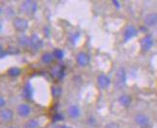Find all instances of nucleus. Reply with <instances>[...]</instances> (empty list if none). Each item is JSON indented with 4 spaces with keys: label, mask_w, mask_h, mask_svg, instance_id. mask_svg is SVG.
<instances>
[{
    "label": "nucleus",
    "mask_w": 157,
    "mask_h": 128,
    "mask_svg": "<svg viewBox=\"0 0 157 128\" xmlns=\"http://www.w3.org/2000/svg\"><path fill=\"white\" fill-rule=\"evenodd\" d=\"M38 9V4L36 1H31V0H27V1H23L21 6H20V10L25 15L32 16L34 15Z\"/></svg>",
    "instance_id": "nucleus-1"
},
{
    "label": "nucleus",
    "mask_w": 157,
    "mask_h": 128,
    "mask_svg": "<svg viewBox=\"0 0 157 128\" xmlns=\"http://www.w3.org/2000/svg\"><path fill=\"white\" fill-rule=\"evenodd\" d=\"M13 25L18 32H24L28 28V21L23 17H16L13 20Z\"/></svg>",
    "instance_id": "nucleus-2"
},
{
    "label": "nucleus",
    "mask_w": 157,
    "mask_h": 128,
    "mask_svg": "<svg viewBox=\"0 0 157 128\" xmlns=\"http://www.w3.org/2000/svg\"><path fill=\"white\" fill-rule=\"evenodd\" d=\"M125 81H126V72L124 69L120 67L117 70V73H116V85L118 87H121L122 85H124Z\"/></svg>",
    "instance_id": "nucleus-3"
},
{
    "label": "nucleus",
    "mask_w": 157,
    "mask_h": 128,
    "mask_svg": "<svg viewBox=\"0 0 157 128\" xmlns=\"http://www.w3.org/2000/svg\"><path fill=\"white\" fill-rule=\"evenodd\" d=\"M90 60H91L90 56H89L86 52H79L76 56V62L82 67L87 66L90 64Z\"/></svg>",
    "instance_id": "nucleus-4"
},
{
    "label": "nucleus",
    "mask_w": 157,
    "mask_h": 128,
    "mask_svg": "<svg viewBox=\"0 0 157 128\" xmlns=\"http://www.w3.org/2000/svg\"><path fill=\"white\" fill-rule=\"evenodd\" d=\"M43 45H44L43 40H40L37 35H33V36L30 38V40H29V46L31 47L32 49L38 51V50H40V48H42Z\"/></svg>",
    "instance_id": "nucleus-5"
},
{
    "label": "nucleus",
    "mask_w": 157,
    "mask_h": 128,
    "mask_svg": "<svg viewBox=\"0 0 157 128\" xmlns=\"http://www.w3.org/2000/svg\"><path fill=\"white\" fill-rule=\"evenodd\" d=\"M135 122L142 128H147L149 125V119L144 114H137L135 116Z\"/></svg>",
    "instance_id": "nucleus-6"
},
{
    "label": "nucleus",
    "mask_w": 157,
    "mask_h": 128,
    "mask_svg": "<svg viewBox=\"0 0 157 128\" xmlns=\"http://www.w3.org/2000/svg\"><path fill=\"white\" fill-rule=\"evenodd\" d=\"M153 39L151 36H146L141 40V48L143 51H148L153 45Z\"/></svg>",
    "instance_id": "nucleus-7"
},
{
    "label": "nucleus",
    "mask_w": 157,
    "mask_h": 128,
    "mask_svg": "<svg viewBox=\"0 0 157 128\" xmlns=\"http://www.w3.org/2000/svg\"><path fill=\"white\" fill-rule=\"evenodd\" d=\"M136 35H137V29H136L133 25H129V26L126 27V29L124 30V42H127V40L132 39Z\"/></svg>",
    "instance_id": "nucleus-8"
},
{
    "label": "nucleus",
    "mask_w": 157,
    "mask_h": 128,
    "mask_svg": "<svg viewBox=\"0 0 157 128\" xmlns=\"http://www.w3.org/2000/svg\"><path fill=\"white\" fill-rule=\"evenodd\" d=\"M144 22L147 26L152 27L157 24V13H151L144 18Z\"/></svg>",
    "instance_id": "nucleus-9"
},
{
    "label": "nucleus",
    "mask_w": 157,
    "mask_h": 128,
    "mask_svg": "<svg viewBox=\"0 0 157 128\" xmlns=\"http://www.w3.org/2000/svg\"><path fill=\"white\" fill-rule=\"evenodd\" d=\"M31 113V107L28 104H20L17 106V114L20 117H28Z\"/></svg>",
    "instance_id": "nucleus-10"
},
{
    "label": "nucleus",
    "mask_w": 157,
    "mask_h": 128,
    "mask_svg": "<svg viewBox=\"0 0 157 128\" xmlns=\"http://www.w3.org/2000/svg\"><path fill=\"white\" fill-rule=\"evenodd\" d=\"M110 83H111L110 78H109L107 75H105V74H100V75L98 77V84L101 89H106V88L109 87Z\"/></svg>",
    "instance_id": "nucleus-11"
},
{
    "label": "nucleus",
    "mask_w": 157,
    "mask_h": 128,
    "mask_svg": "<svg viewBox=\"0 0 157 128\" xmlns=\"http://www.w3.org/2000/svg\"><path fill=\"white\" fill-rule=\"evenodd\" d=\"M13 118V114L10 109H4L0 111V119L4 122H9Z\"/></svg>",
    "instance_id": "nucleus-12"
},
{
    "label": "nucleus",
    "mask_w": 157,
    "mask_h": 128,
    "mask_svg": "<svg viewBox=\"0 0 157 128\" xmlns=\"http://www.w3.org/2000/svg\"><path fill=\"white\" fill-rule=\"evenodd\" d=\"M132 102V99L130 97V96H128V94H122V96H121L119 97V103L122 106V107H129L130 106Z\"/></svg>",
    "instance_id": "nucleus-13"
},
{
    "label": "nucleus",
    "mask_w": 157,
    "mask_h": 128,
    "mask_svg": "<svg viewBox=\"0 0 157 128\" xmlns=\"http://www.w3.org/2000/svg\"><path fill=\"white\" fill-rule=\"evenodd\" d=\"M22 94H23V97L26 98V99H31L32 98V96H33V87H32V85L30 83H27L24 86Z\"/></svg>",
    "instance_id": "nucleus-14"
},
{
    "label": "nucleus",
    "mask_w": 157,
    "mask_h": 128,
    "mask_svg": "<svg viewBox=\"0 0 157 128\" xmlns=\"http://www.w3.org/2000/svg\"><path fill=\"white\" fill-rule=\"evenodd\" d=\"M67 113H69V116L71 118L76 119L80 116V109L75 105H71L69 109H67Z\"/></svg>",
    "instance_id": "nucleus-15"
},
{
    "label": "nucleus",
    "mask_w": 157,
    "mask_h": 128,
    "mask_svg": "<svg viewBox=\"0 0 157 128\" xmlns=\"http://www.w3.org/2000/svg\"><path fill=\"white\" fill-rule=\"evenodd\" d=\"M51 94L54 98H59L62 94V88L57 85H53L51 87Z\"/></svg>",
    "instance_id": "nucleus-16"
},
{
    "label": "nucleus",
    "mask_w": 157,
    "mask_h": 128,
    "mask_svg": "<svg viewBox=\"0 0 157 128\" xmlns=\"http://www.w3.org/2000/svg\"><path fill=\"white\" fill-rule=\"evenodd\" d=\"M53 60H54V56L52 53L46 52L42 55V61L44 64H50L51 62H53Z\"/></svg>",
    "instance_id": "nucleus-17"
},
{
    "label": "nucleus",
    "mask_w": 157,
    "mask_h": 128,
    "mask_svg": "<svg viewBox=\"0 0 157 128\" xmlns=\"http://www.w3.org/2000/svg\"><path fill=\"white\" fill-rule=\"evenodd\" d=\"M63 73H64L63 69H61L60 66H55V67H54V69L51 70L52 76H53V77H55V78H59V79L63 76Z\"/></svg>",
    "instance_id": "nucleus-18"
},
{
    "label": "nucleus",
    "mask_w": 157,
    "mask_h": 128,
    "mask_svg": "<svg viewBox=\"0 0 157 128\" xmlns=\"http://www.w3.org/2000/svg\"><path fill=\"white\" fill-rule=\"evenodd\" d=\"M29 40H30V38L22 35L18 38V43L23 47H26V46H29Z\"/></svg>",
    "instance_id": "nucleus-19"
},
{
    "label": "nucleus",
    "mask_w": 157,
    "mask_h": 128,
    "mask_svg": "<svg viewBox=\"0 0 157 128\" xmlns=\"http://www.w3.org/2000/svg\"><path fill=\"white\" fill-rule=\"evenodd\" d=\"M39 127V122L36 119H30L26 121L24 124V128H38Z\"/></svg>",
    "instance_id": "nucleus-20"
},
{
    "label": "nucleus",
    "mask_w": 157,
    "mask_h": 128,
    "mask_svg": "<svg viewBox=\"0 0 157 128\" xmlns=\"http://www.w3.org/2000/svg\"><path fill=\"white\" fill-rule=\"evenodd\" d=\"M20 73H21V70H20V69H18V67H11L8 70V74L12 77H17Z\"/></svg>",
    "instance_id": "nucleus-21"
},
{
    "label": "nucleus",
    "mask_w": 157,
    "mask_h": 128,
    "mask_svg": "<svg viewBox=\"0 0 157 128\" xmlns=\"http://www.w3.org/2000/svg\"><path fill=\"white\" fill-rule=\"evenodd\" d=\"M53 56L54 58H56V59H59V60H62L64 58V51L62 49H59V48H56V49H54L53 51Z\"/></svg>",
    "instance_id": "nucleus-22"
},
{
    "label": "nucleus",
    "mask_w": 157,
    "mask_h": 128,
    "mask_svg": "<svg viewBox=\"0 0 157 128\" xmlns=\"http://www.w3.org/2000/svg\"><path fill=\"white\" fill-rule=\"evenodd\" d=\"M105 128H121V126L116 122H109L105 125Z\"/></svg>",
    "instance_id": "nucleus-23"
},
{
    "label": "nucleus",
    "mask_w": 157,
    "mask_h": 128,
    "mask_svg": "<svg viewBox=\"0 0 157 128\" xmlns=\"http://www.w3.org/2000/svg\"><path fill=\"white\" fill-rule=\"evenodd\" d=\"M7 55V52L3 49V47L0 46V58H3Z\"/></svg>",
    "instance_id": "nucleus-24"
},
{
    "label": "nucleus",
    "mask_w": 157,
    "mask_h": 128,
    "mask_svg": "<svg viewBox=\"0 0 157 128\" xmlns=\"http://www.w3.org/2000/svg\"><path fill=\"white\" fill-rule=\"evenodd\" d=\"M53 120L54 121H57V120H61L62 119V116H61V115H59V114H57V115H55V116L53 117Z\"/></svg>",
    "instance_id": "nucleus-25"
},
{
    "label": "nucleus",
    "mask_w": 157,
    "mask_h": 128,
    "mask_svg": "<svg viewBox=\"0 0 157 128\" xmlns=\"http://www.w3.org/2000/svg\"><path fill=\"white\" fill-rule=\"evenodd\" d=\"M5 103H6L5 99H4V98H2V97H0V108L3 107V106L5 105Z\"/></svg>",
    "instance_id": "nucleus-26"
},
{
    "label": "nucleus",
    "mask_w": 157,
    "mask_h": 128,
    "mask_svg": "<svg viewBox=\"0 0 157 128\" xmlns=\"http://www.w3.org/2000/svg\"><path fill=\"white\" fill-rule=\"evenodd\" d=\"M59 128H71V126H67V125H62V126H60Z\"/></svg>",
    "instance_id": "nucleus-27"
},
{
    "label": "nucleus",
    "mask_w": 157,
    "mask_h": 128,
    "mask_svg": "<svg viewBox=\"0 0 157 128\" xmlns=\"http://www.w3.org/2000/svg\"><path fill=\"white\" fill-rule=\"evenodd\" d=\"M1 29H2V25H1V23H0V31H1Z\"/></svg>",
    "instance_id": "nucleus-28"
},
{
    "label": "nucleus",
    "mask_w": 157,
    "mask_h": 128,
    "mask_svg": "<svg viewBox=\"0 0 157 128\" xmlns=\"http://www.w3.org/2000/svg\"><path fill=\"white\" fill-rule=\"evenodd\" d=\"M10 128H17V127H10Z\"/></svg>",
    "instance_id": "nucleus-29"
},
{
    "label": "nucleus",
    "mask_w": 157,
    "mask_h": 128,
    "mask_svg": "<svg viewBox=\"0 0 157 128\" xmlns=\"http://www.w3.org/2000/svg\"><path fill=\"white\" fill-rule=\"evenodd\" d=\"M0 13H1V8H0Z\"/></svg>",
    "instance_id": "nucleus-30"
},
{
    "label": "nucleus",
    "mask_w": 157,
    "mask_h": 128,
    "mask_svg": "<svg viewBox=\"0 0 157 128\" xmlns=\"http://www.w3.org/2000/svg\"><path fill=\"white\" fill-rule=\"evenodd\" d=\"M156 120H157V118H156Z\"/></svg>",
    "instance_id": "nucleus-31"
}]
</instances>
